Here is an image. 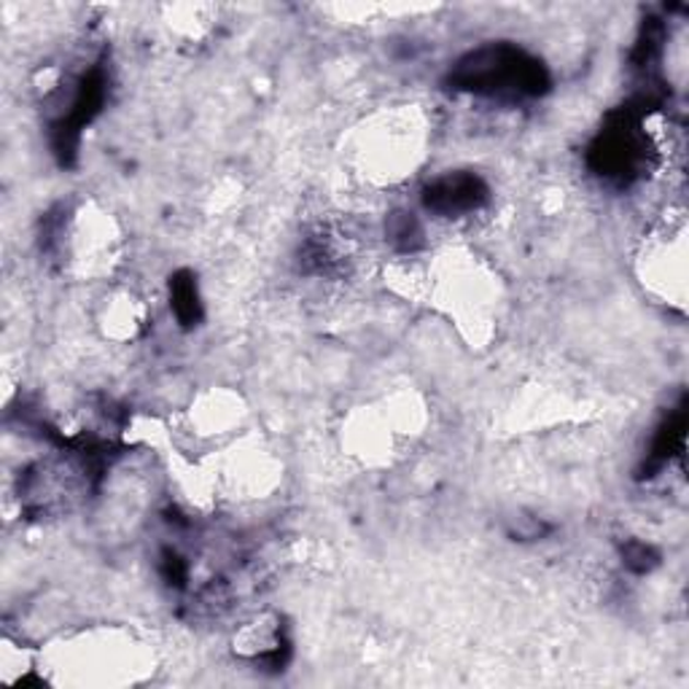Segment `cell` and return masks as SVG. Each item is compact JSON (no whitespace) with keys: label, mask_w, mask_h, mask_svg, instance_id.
Instances as JSON below:
<instances>
[{"label":"cell","mask_w":689,"mask_h":689,"mask_svg":"<svg viewBox=\"0 0 689 689\" xmlns=\"http://www.w3.org/2000/svg\"><path fill=\"white\" fill-rule=\"evenodd\" d=\"M450 84L487 97H536L550 87V73L520 46L493 44L458 60Z\"/></svg>","instance_id":"obj_1"},{"label":"cell","mask_w":689,"mask_h":689,"mask_svg":"<svg viewBox=\"0 0 689 689\" xmlns=\"http://www.w3.org/2000/svg\"><path fill=\"white\" fill-rule=\"evenodd\" d=\"M650 159V138L641 125V114L633 108L617 111L609 125L600 129L596 143L590 146L587 162L596 170V175L609 181L630 184L639 179Z\"/></svg>","instance_id":"obj_2"},{"label":"cell","mask_w":689,"mask_h":689,"mask_svg":"<svg viewBox=\"0 0 689 689\" xmlns=\"http://www.w3.org/2000/svg\"><path fill=\"white\" fill-rule=\"evenodd\" d=\"M491 199V188L474 173H447L423 192V205L437 216H467Z\"/></svg>","instance_id":"obj_3"},{"label":"cell","mask_w":689,"mask_h":689,"mask_svg":"<svg viewBox=\"0 0 689 689\" xmlns=\"http://www.w3.org/2000/svg\"><path fill=\"white\" fill-rule=\"evenodd\" d=\"M685 428H687V412L685 407H679L668 421L659 426L655 441H652V452L650 461H646V471L652 476V471L663 469L665 463H670V458L681 456L685 452Z\"/></svg>","instance_id":"obj_4"},{"label":"cell","mask_w":689,"mask_h":689,"mask_svg":"<svg viewBox=\"0 0 689 689\" xmlns=\"http://www.w3.org/2000/svg\"><path fill=\"white\" fill-rule=\"evenodd\" d=\"M170 308H173L181 326L192 329L203 321V302H199L197 278L188 269L170 280Z\"/></svg>","instance_id":"obj_5"},{"label":"cell","mask_w":689,"mask_h":689,"mask_svg":"<svg viewBox=\"0 0 689 689\" xmlns=\"http://www.w3.org/2000/svg\"><path fill=\"white\" fill-rule=\"evenodd\" d=\"M622 558H625L628 569L639 571V574L657 565V552L650 544H644V541H630V544L622 547Z\"/></svg>","instance_id":"obj_6"},{"label":"cell","mask_w":689,"mask_h":689,"mask_svg":"<svg viewBox=\"0 0 689 689\" xmlns=\"http://www.w3.org/2000/svg\"><path fill=\"white\" fill-rule=\"evenodd\" d=\"M388 234H391V240L397 245H402L404 251H410L412 245L417 243V238H421V227H417V221L412 219V216H399L397 221L391 223V229H388Z\"/></svg>","instance_id":"obj_7"}]
</instances>
